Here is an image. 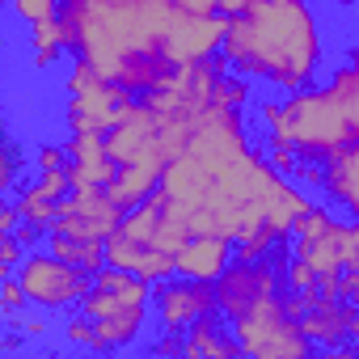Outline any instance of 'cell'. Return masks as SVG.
Segmentation results:
<instances>
[{
    "mask_svg": "<svg viewBox=\"0 0 359 359\" xmlns=\"http://www.w3.org/2000/svg\"><path fill=\"white\" fill-rule=\"evenodd\" d=\"M182 13H220V18H229L241 0H173Z\"/></svg>",
    "mask_w": 359,
    "mask_h": 359,
    "instance_id": "13",
    "label": "cell"
},
{
    "mask_svg": "<svg viewBox=\"0 0 359 359\" xmlns=\"http://www.w3.org/2000/svg\"><path fill=\"white\" fill-rule=\"evenodd\" d=\"M13 275L22 279L30 304L43 309V313H51V317H68V313L81 304L89 279H93V271H85V266H76V262L51 254L47 245L26 250V258H22V266H18Z\"/></svg>",
    "mask_w": 359,
    "mask_h": 359,
    "instance_id": "4",
    "label": "cell"
},
{
    "mask_svg": "<svg viewBox=\"0 0 359 359\" xmlns=\"http://www.w3.org/2000/svg\"><path fill=\"white\" fill-rule=\"evenodd\" d=\"M338 296L351 300V304H359V266H346V271L338 275Z\"/></svg>",
    "mask_w": 359,
    "mask_h": 359,
    "instance_id": "14",
    "label": "cell"
},
{
    "mask_svg": "<svg viewBox=\"0 0 359 359\" xmlns=\"http://www.w3.org/2000/svg\"><path fill=\"white\" fill-rule=\"evenodd\" d=\"M237 262V245L220 233H191L182 241V250L173 254V266L177 275H191V279H208L216 283L229 266Z\"/></svg>",
    "mask_w": 359,
    "mask_h": 359,
    "instance_id": "9",
    "label": "cell"
},
{
    "mask_svg": "<svg viewBox=\"0 0 359 359\" xmlns=\"http://www.w3.org/2000/svg\"><path fill=\"white\" fill-rule=\"evenodd\" d=\"M321 203L346 220H359V140L334 148L321 161Z\"/></svg>",
    "mask_w": 359,
    "mask_h": 359,
    "instance_id": "8",
    "label": "cell"
},
{
    "mask_svg": "<svg viewBox=\"0 0 359 359\" xmlns=\"http://www.w3.org/2000/svg\"><path fill=\"white\" fill-rule=\"evenodd\" d=\"M224 64L266 93H300L325 60L321 18L309 0H241L224 18Z\"/></svg>",
    "mask_w": 359,
    "mask_h": 359,
    "instance_id": "2",
    "label": "cell"
},
{
    "mask_svg": "<svg viewBox=\"0 0 359 359\" xmlns=\"http://www.w3.org/2000/svg\"><path fill=\"white\" fill-rule=\"evenodd\" d=\"M76 309L97 325V355L131 351L144 342V334H152V283L123 266L106 262L93 271Z\"/></svg>",
    "mask_w": 359,
    "mask_h": 359,
    "instance_id": "3",
    "label": "cell"
},
{
    "mask_svg": "<svg viewBox=\"0 0 359 359\" xmlns=\"http://www.w3.org/2000/svg\"><path fill=\"white\" fill-rule=\"evenodd\" d=\"M123 216H127V212L110 199L106 187H72V195H68L64 208H60L55 229H60V233H72V237L106 241L110 233H118Z\"/></svg>",
    "mask_w": 359,
    "mask_h": 359,
    "instance_id": "7",
    "label": "cell"
},
{
    "mask_svg": "<svg viewBox=\"0 0 359 359\" xmlns=\"http://www.w3.org/2000/svg\"><path fill=\"white\" fill-rule=\"evenodd\" d=\"M9 5V13H13V22L18 26H43V22H55L60 13H64V5L68 0H5Z\"/></svg>",
    "mask_w": 359,
    "mask_h": 359,
    "instance_id": "12",
    "label": "cell"
},
{
    "mask_svg": "<svg viewBox=\"0 0 359 359\" xmlns=\"http://www.w3.org/2000/svg\"><path fill=\"white\" fill-rule=\"evenodd\" d=\"M60 18L72 60L114 81L135 102L173 81L177 64L169 60V39L182 18L173 0H68Z\"/></svg>",
    "mask_w": 359,
    "mask_h": 359,
    "instance_id": "1",
    "label": "cell"
},
{
    "mask_svg": "<svg viewBox=\"0 0 359 359\" xmlns=\"http://www.w3.org/2000/svg\"><path fill=\"white\" fill-rule=\"evenodd\" d=\"M68 131H93V135H106L127 110H131V93L118 89L114 81L97 76L89 64L72 60L68 64Z\"/></svg>",
    "mask_w": 359,
    "mask_h": 359,
    "instance_id": "5",
    "label": "cell"
},
{
    "mask_svg": "<svg viewBox=\"0 0 359 359\" xmlns=\"http://www.w3.org/2000/svg\"><path fill=\"white\" fill-rule=\"evenodd\" d=\"M182 355H187V359L241 355V342H237V334H233L229 317H224V313H212V317H203V321H195V325L187 330V351H182Z\"/></svg>",
    "mask_w": 359,
    "mask_h": 359,
    "instance_id": "11",
    "label": "cell"
},
{
    "mask_svg": "<svg viewBox=\"0 0 359 359\" xmlns=\"http://www.w3.org/2000/svg\"><path fill=\"white\" fill-rule=\"evenodd\" d=\"M106 262L110 266H123V271H131V275H140L148 283H156V279H165V275L177 271L173 266V254H165V250H156L148 241H135L123 229L106 237Z\"/></svg>",
    "mask_w": 359,
    "mask_h": 359,
    "instance_id": "10",
    "label": "cell"
},
{
    "mask_svg": "<svg viewBox=\"0 0 359 359\" xmlns=\"http://www.w3.org/2000/svg\"><path fill=\"white\" fill-rule=\"evenodd\" d=\"M220 313L216 309V283L191 279V275H165L152 283V330L169 334H187L195 321Z\"/></svg>",
    "mask_w": 359,
    "mask_h": 359,
    "instance_id": "6",
    "label": "cell"
}]
</instances>
